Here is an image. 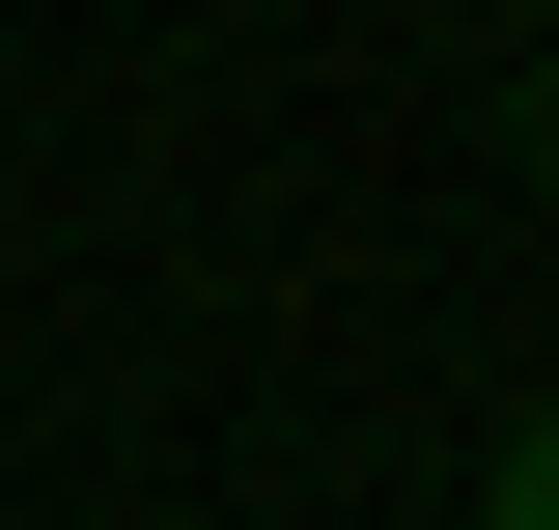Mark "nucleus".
Returning a JSON list of instances; mask_svg holds the SVG:
<instances>
[{"label":"nucleus","instance_id":"1","mask_svg":"<svg viewBox=\"0 0 559 530\" xmlns=\"http://www.w3.org/2000/svg\"><path fill=\"white\" fill-rule=\"evenodd\" d=\"M476 530H559V419H503V474H476Z\"/></svg>","mask_w":559,"mask_h":530}]
</instances>
